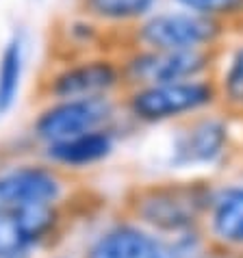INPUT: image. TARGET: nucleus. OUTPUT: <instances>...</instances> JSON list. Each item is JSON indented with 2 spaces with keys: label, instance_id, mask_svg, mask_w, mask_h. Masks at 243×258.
<instances>
[{
  "label": "nucleus",
  "instance_id": "ddd939ff",
  "mask_svg": "<svg viewBox=\"0 0 243 258\" xmlns=\"http://www.w3.org/2000/svg\"><path fill=\"white\" fill-rule=\"evenodd\" d=\"M213 228L219 239L243 243V189H230L217 200Z\"/></svg>",
  "mask_w": 243,
  "mask_h": 258
},
{
  "label": "nucleus",
  "instance_id": "2eb2a0df",
  "mask_svg": "<svg viewBox=\"0 0 243 258\" xmlns=\"http://www.w3.org/2000/svg\"><path fill=\"white\" fill-rule=\"evenodd\" d=\"M176 7L200 13L206 18H215L221 22L243 16V0H171Z\"/></svg>",
  "mask_w": 243,
  "mask_h": 258
},
{
  "label": "nucleus",
  "instance_id": "1a4fd4ad",
  "mask_svg": "<svg viewBox=\"0 0 243 258\" xmlns=\"http://www.w3.org/2000/svg\"><path fill=\"white\" fill-rule=\"evenodd\" d=\"M226 141V126L217 119H202L191 126L176 143L178 163H206L221 152Z\"/></svg>",
  "mask_w": 243,
  "mask_h": 258
},
{
  "label": "nucleus",
  "instance_id": "4468645a",
  "mask_svg": "<svg viewBox=\"0 0 243 258\" xmlns=\"http://www.w3.org/2000/svg\"><path fill=\"white\" fill-rule=\"evenodd\" d=\"M31 234L24 228L18 211L0 209V258H18L31 243Z\"/></svg>",
  "mask_w": 243,
  "mask_h": 258
},
{
  "label": "nucleus",
  "instance_id": "9d476101",
  "mask_svg": "<svg viewBox=\"0 0 243 258\" xmlns=\"http://www.w3.org/2000/svg\"><path fill=\"white\" fill-rule=\"evenodd\" d=\"M111 148H113V141L106 133L89 131L72 139L50 143L48 156L63 165H89L104 159L111 152Z\"/></svg>",
  "mask_w": 243,
  "mask_h": 258
},
{
  "label": "nucleus",
  "instance_id": "f8f14e48",
  "mask_svg": "<svg viewBox=\"0 0 243 258\" xmlns=\"http://www.w3.org/2000/svg\"><path fill=\"white\" fill-rule=\"evenodd\" d=\"M22 70H24V50L22 39L13 37L5 46L0 54V115L7 113L16 102L20 81H22Z\"/></svg>",
  "mask_w": 243,
  "mask_h": 258
},
{
  "label": "nucleus",
  "instance_id": "9b49d317",
  "mask_svg": "<svg viewBox=\"0 0 243 258\" xmlns=\"http://www.w3.org/2000/svg\"><path fill=\"white\" fill-rule=\"evenodd\" d=\"M161 0H81L83 11L89 18L111 24L141 22L152 11H156Z\"/></svg>",
  "mask_w": 243,
  "mask_h": 258
},
{
  "label": "nucleus",
  "instance_id": "7ed1b4c3",
  "mask_svg": "<svg viewBox=\"0 0 243 258\" xmlns=\"http://www.w3.org/2000/svg\"><path fill=\"white\" fill-rule=\"evenodd\" d=\"M211 50H156L141 48L122 68V76L128 83L161 85L174 81H191L202 78L211 68Z\"/></svg>",
  "mask_w": 243,
  "mask_h": 258
},
{
  "label": "nucleus",
  "instance_id": "0eeeda50",
  "mask_svg": "<svg viewBox=\"0 0 243 258\" xmlns=\"http://www.w3.org/2000/svg\"><path fill=\"white\" fill-rule=\"evenodd\" d=\"M59 193V180L39 167H24L0 176V204L5 206L50 204Z\"/></svg>",
  "mask_w": 243,
  "mask_h": 258
},
{
  "label": "nucleus",
  "instance_id": "39448f33",
  "mask_svg": "<svg viewBox=\"0 0 243 258\" xmlns=\"http://www.w3.org/2000/svg\"><path fill=\"white\" fill-rule=\"evenodd\" d=\"M122 78V70L109 59H91L59 72L50 81V94L59 100L98 98L113 89Z\"/></svg>",
  "mask_w": 243,
  "mask_h": 258
},
{
  "label": "nucleus",
  "instance_id": "dca6fc26",
  "mask_svg": "<svg viewBox=\"0 0 243 258\" xmlns=\"http://www.w3.org/2000/svg\"><path fill=\"white\" fill-rule=\"evenodd\" d=\"M221 94L230 104L243 106V44L232 50L221 76Z\"/></svg>",
  "mask_w": 243,
  "mask_h": 258
},
{
  "label": "nucleus",
  "instance_id": "f03ea898",
  "mask_svg": "<svg viewBox=\"0 0 243 258\" xmlns=\"http://www.w3.org/2000/svg\"><path fill=\"white\" fill-rule=\"evenodd\" d=\"M215 85L204 78L144 85L131 96V111L144 121H163L204 109L215 100Z\"/></svg>",
  "mask_w": 243,
  "mask_h": 258
},
{
  "label": "nucleus",
  "instance_id": "6e6552de",
  "mask_svg": "<svg viewBox=\"0 0 243 258\" xmlns=\"http://www.w3.org/2000/svg\"><path fill=\"white\" fill-rule=\"evenodd\" d=\"M87 258H180L174 247H167L137 228H115L106 232L89 249Z\"/></svg>",
  "mask_w": 243,
  "mask_h": 258
},
{
  "label": "nucleus",
  "instance_id": "20e7f679",
  "mask_svg": "<svg viewBox=\"0 0 243 258\" xmlns=\"http://www.w3.org/2000/svg\"><path fill=\"white\" fill-rule=\"evenodd\" d=\"M111 115V104L102 96L98 98H78L61 100L50 106L37 119V135L50 143L78 137L83 133L96 131Z\"/></svg>",
  "mask_w": 243,
  "mask_h": 258
},
{
  "label": "nucleus",
  "instance_id": "f257e3e1",
  "mask_svg": "<svg viewBox=\"0 0 243 258\" xmlns=\"http://www.w3.org/2000/svg\"><path fill=\"white\" fill-rule=\"evenodd\" d=\"M226 22L180 9H156L135 28L144 48L156 50H211L224 37Z\"/></svg>",
  "mask_w": 243,
  "mask_h": 258
},
{
  "label": "nucleus",
  "instance_id": "423d86ee",
  "mask_svg": "<svg viewBox=\"0 0 243 258\" xmlns=\"http://www.w3.org/2000/svg\"><path fill=\"white\" fill-rule=\"evenodd\" d=\"M202 206V198L196 189L176 187L156 191L141 204V215L150 224L163 228V230H180L187 228Z\"/></svg>",
  "mask_w": 243,
  "mask_h": 258
}]
</instances>
